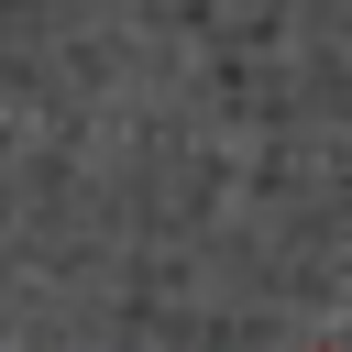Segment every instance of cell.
<instances>
[{
    "instance_id": "cell-1",
    "label": "cell",
    "mask_w": 352,
    "mask_h": 352,
    "mask_svg": "<svg viewBox=\"0 0 352 352\" xmlns=\"http://www.w3.org/2000/svg\"><path fill=\"white\" fill-rule=\"evenodd\" d=\"M319 352H330V341H319Z\"/></svg>"
}]
</instances>
